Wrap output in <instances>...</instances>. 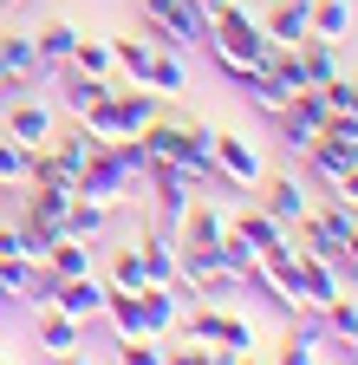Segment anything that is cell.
Masks as SVG:
<instances>
[{
  "instance_id": "obj_1",
  "label": "cell",
  "mask_w": 358,
  "mask_h": 365,
  "mask_svg": "<svg viewBox=\"0 0 358 365\" xmlns=\"http://www.w3.org/2000/svg\"><path fill=\"white\" fill-rule=\"evenodd\" d=\"M202 46L215 53V66L228 72V78H248V72H260V59H267V46H274V39L260 33V20H254L248 7H235V0H228V7L215 14V26H209Z\"/></svg>"
},
{
  "instance_id": "obj_2",
  "label": "cell",
  "mask_w": 358,
  "mask_h": 365,
  "mask_svg": "<svg viewBox=\"0 0 358 365\" xmlns=\"http://www.w3.org/2000/svg\"><path fill=\"white\" fill-rule=\"evenodd\" d=\"M137 20H144V33L157 46H176V53H183V46H202L209 26H215L196 0H137Z\"/></svg>"
},
{
  "instance_id": "obj_3",
  "label": "cell",
  "mask_w": 358,
  "mask_h": 365,
  "mask_svg": "<svg viewBox=\"0 0 358 365\" xmlns=\"http://www.w3.org/2000/svg\"><path fill=\"white\" fill-rule=\"evenodd\" d=\"M215 176L228 182V190H254V182L267 176L260 144H254V137H241V130H215Z\"/></svg>"
},
{
  "instance_id": "obj_4",
  "label": "cell",
  "mask_w": 358,
  "mask_h": 365,
  "mask_svg": "<svg viewBox=\"0 0 358 365\" xmlns=\"http://www.w3.org/2000/svg\"><path fill=\"white\" fill-rule=\"evenodd\" d=\"M280 359H287V365H312V359H332V333H326V313H320V307H300V313H287V333H280Z\"/></svg>"
},
{
  "instance_id": "obj_5",
  "label": "cell",
  "mask_w": 358,
  "mask_h": 365,
  "mask_svg": "<svg viewBox=\"0 0 358 365\" xmlns=\"http://www.w3.org/2000/svg\"><path fill=\"white\" fill-rule=\"evenodd\" d=\"M137 182H144L137 170H124V163H117L111 150H98L92 163L78 170V196H98V202H117V209H124V202H130V190H137Z\"/></svg>"
},
{
  "instance_id": "obj_6",
  "label": "cell",
  "mask_w": 358,
  "mask_h": 365,
  "mask_svg": "<svg viewBox=\"0 0 358 365\" xmlns=\"http://www.w3.org/2000/svg\"><path fill=\"white\" fill-rule=\"evenodd\" d=\"M137 255H144V274L157 287H176L183 281V235H176V228H157L150 222V235L137 242Z\"/></svg>"
},
{
  "instance_id": "obj_7",
  "label": "cell",
  "mask_w": 358,
  "mask_h": 365,
  "mask_svg": "<svg viewBox=\"0 0 358 365\" xmlns=\"http://www.w3.org/2000/svg\"><path fill=\"white\" fill-rule=\"evenodd\" d=\"M53 307L72 313L78 327H92V319H105V281H98V274H72V281L53 287Z\"/></svg>"
},
{
  "instance_id": "obj_8",
  "label": "cell",
  "mask_w": 358,
  "mask_h": 365,
  "mask_svg": "<svg viewBox=\"0 0 358 365\" xmlns=\"http://www.w3.org/2000/svg\"><path fill=\"white\" fill-rule=\"evenodd\" d=\"M254 190L267 196L260 209L274 215V222H287V228H300V222H306V209H312V196H306V182H300V176H260Z\"/></svg>"
},
{
  "instance_id": "obj_9",
  "label": "cell",
  "mask_w": 358,
  "mask_h": 365,
  "mask_svg": "<svg viewBox=\"0 0 358 365\" xmlns=\"http://www.w3.org/2000/svg\"><path fill=\"white\" fill-rule=\"evenodd\" d=\"M33 346L39 352H78L85 346V327L72 313H59L53 300H39V313H33Z\"/></svg>"
},
{
  "instance_id": "obj_10",
  "label": "cell",
  "mask_w": 358,
  "mask_h": 365,
  "mask_svg": "<svg viewBox=\"0 0 358 365\" xmlns=\"http://www.w3.org/2000/svg\"><path fill=\"white\" fill-rule=\"evenodd\" d=\"M306 170H312V176H320L326 190H332V182H339L345 170H358V137H312Z\"/></svg>"
},
{
  "instance_id": "obj_11",
  "label": "cell",
  "mask_w": 358,
  "mask_h": 365,
  "mask_svg": "<svg viewBox=\"0 0 358 365\" xmlns=\"http://www.w3.org/2000/svg\"><path fill=\"white\" fill-rule=\"evenodd\" d=\"M0 66H7L14 91H33L39 78H46V66H39V46H33V33H0Z\"/></svg>"
},
{
  "instance_id": "obj_12",
  "label": "cell",
  "mask_w": 358,
  "mask_h": 365,
  "mask_svg": "<svg viewBox=\"0 0 358 365\" xmlns=\"http://www.w3.org/2000/svg\"><path fill=\"white\" fill-rule=\"evenodd\" d=\"M117 228V202H98V196H72V215H65V235H78V242H105Z\"/></svg>"
},
{
  "instance_id": "obj_13",
  "label": "cell",
  "mask_w": 358,
  "mask_h": 365,
  "mask_svg": "<svg viewBox=\"0 0 358 365\" xmlns=\"http://www.w3.org/2000/svg\"><path fill=\"white\" fill-rule=\"evenodd\" d=\"M53 111L39 105V98H20V105H7V137L14 144H26V150H39V144H53Z\"/></svg>"
},
{
  "instance_id": "obj_14",
  "label": "cell",
  "mask_w": 358,
  "mask_h": 365,
  "mask_svg": "<svg viewBox=\"0 0 358 365\" xmlns=\"http://www.w3.org/2000/svg\"><path fill=\"white\" fill-rule=\"evenodd\" d=\"M228 228H235V215H221V209H215L209 196H196L176 235H183V242H196V248H221V235H228Z\"/></svg>"
},
{
  "instance_id": "obj_15",
  "label": "cell",
  "mask_w": 358,
  "mask_h": 365,
  "mask_svg": "<svg viewBox=\"0 0 358 365\" xmlns=\"http://www.w3.org/2000/svg\"><path fill=\"white\" fill-rule=\"evenodd\" d=\"M72 196H78V190H46V182H33V196H26V222H33V228H46V235L59 242V235H65V215H72Z\"/></svg>"
},
{
  "instance_id": "obj_16",
  "label": "cell",
  "mask_w": 358,
  "mask_h": 365,
  "mask_svg": "<svg viewBox=\"0 0 358 365\" xmlns=\"http://www.w3.org/2000/svg\"><path fill=\"white\" fill-rule=\"evenodd\" d=\"M306 26H312V0H274L267 20H260V33L274 39V46H300Z\"/></svg>"
},
{
  "instance_id": "obj_17",
  "label": "cell",
  "mask_w": 358,
  "mask_h": 365,
  "mask_svg": "<svg viewBox=\"0 0 358 365\" xmlns=\"http://www.w3.org/2000/svg\"><path fill=\"white\" fill-rule=\"evenodd\" d=\"M137 300H144V333H150V339H169L176 319H183V294L150 281V287H137Z\"/></svg>"
},
{
  "instance_id": "obj_18",
  "label": "cell",
  "mask_w": 358,
  "mask_h": 365,
  "mask_svg": "<svg viewBox=\"0 0 358 365\" xmlns=\"http://www.w3.org/2000/svg\"><path fill=\"white\" fill-rule=\"evenodd\" d=\"M111 105H117V124L137 137V130L163 111V91H150V85H111Z\"/></svg>"
},
{
  "instance_id": "obj_19",
  "label": "cell",
  "mask_w": 358,
  "mask_h": 365,
  "mask_svg": "<svg viewBox=\"0 0 358 365\" xmlns=\"http://www.w3.org/2000/svg\"><path fill=\"white\" fill-rule=\"evenodd\" d=\"M33 46H39V66H46V78H53V72H65L72 53H78V26H72V20H46V26L33 33Z\"/></svg>"
},
{
  "instance_id": "obj_20",
  "label": "cell",
  "mask_w": 358,
  "mask_h": 365,
  "mask_svg": "<svg viewBox=\"0 0 358 365\" xmlns=\"http://www.w3.org/2000/svg\"><path fill=\"white\" fill-rule=\"evenodd\" d=\"M157 53H163V46L144 33H130V39H111V59H117V72H124V85H150V66H157Z\"/></svg>"
},
{
  "instance_id": "obj_21",
  "label": "cell",
  "mask_w": 358,
  "mask_h": 365,
  "mask_svg": "<svg viewBox=\"0 0 358 365\" xmlns=\"http://www.w3.org/2000/svg\"><path fill=\"white\" fill-rule=\"evenodd\" d=\"M293 53H300V66H306L312 85H332V78H339V39H312V33H306Z\"/></svg>"
},
{
  "instance_id": "obj_22",
  "label": "cell",
  "mask_w": 358,
  "mask_h": 365,
  "mask_svg": "<svg viewBox=\"0 0 358 365\" xmlns=\"http://www.w3.org/2000/svg\"><path fill=\"white\" fill-rule=\"evenodd\" d=\"M105 319H111V333H117V339H144V300H137V294L105 287Z\"/></svg>"
},
{
  "instance_id": "obj_23",
  "label": "cell",
  "mask_w": 358,
  "mask_h": 365,
  "mask_svg": "<svg viewBox=\"0 0 358 365\" xmlns=\"http://www.w3.org/2000/svg\"><path fill=\"white\" fill-rule=\"evenodd\" d=\"M235 235H241L248 248H274V242H287V235H293V228H287V222H274L267 209H241V215H235Z\"/></svg>"
},
{
  "instance_id": "obj_24",
  "label": "cell",
  "mask_w": 358,
  "mask_h": 365,
  "mask_svg": "<svg viewBox=\"0 0 358 365\" xmlns=\"http://www.w3.org/2000/svg\"><path fill=\"white\" fill-rule=\"evenodd\" d=\"M59 78H65V111H72V118H78V111H92L105 91L117 85V78H92V72H78V66H65Z\"/></svg>"
},
{
  "instance_id": "obj_25",
  "label": "cell",
  "mask_w": 358,
  "mask_h": 365,
  "mask_svg": "<svg viewBox=\"0 0 358 365\" xmlns=\"http://www.w3.org/2000/svg\"><path fill=\"white\" fill-rule=\"evenodd\" d=\"M105 287H117V294H137V287H150V274H144V255H137V242L111 255V274H105Z\"/></svg>"
},
{
  "instance_id": "obj_26",
  "label": "cell",
  "mask_w": 358,
  "mask_h": 365,
  "mask_svg": "<svg viewBox=\"0 0 358 365\" xmlns=\"http://www.w3.org/2000/svg\"><path fill=\"white\" fill-rule=\"evenodd\" d=\"M235 85L248 91V105H254L260 118H280V111H287V98H293V91H280L267 72H248V78H235Z\"/></svg>"
},
{
  "instance_id": "obj_27",
  "label": "cell",
  "mask_w": 358,
  "mask_h": 365,
  "mask_svg": "<svg viewBox=\"0 0 358 365\" xmlns=\"http://www.w3.org/2000/svg\"><path fill=\"white\" fill-rule=\"evenodd\" d=\"M53 150H59V157H65L72 170H85V163H92V157H98L105 144H98V137L85 130V124H65V130H53Z\"/></svg>"
},
{
  "instance_id": "obj_28",
  "label": "cell",
  "mask_w": 358,
  "mask_h": 365,
  "mask_svg": "<svg viewBox=\"0 0 358 365\" xmlns=\"http://www.w3.org/2000/svg\"><path fill=\"white\" fill-rule=\"evenodd\" d=\"M312 39H345L352 33V0H312Z\"/></svg>"
},
{
  "instance_id": "obj_29",
  "label": "cell",
  "mask_w": 358,
  "mask_h": 365,
  "mask_svg": "<svg viewBox=\"0 0 358 365\" xmlns=\"http://www.w3.org/2000/svg\"><path fill=\"white\" fill-rule=\"evenodd\" d=\"M150 91H163V98L189 91V66H183V53H176V46H163V53H157V66H150Z\"/></svg>"
},
{
  "instance_id": "obj_30",
  "label": "cell",
  "mask_w": 358,
  "mask_h": 365,
  "mask_svg": "<svg viewBox=\"0 0 358 365\" xmlns=\"http://www.w3.org/2000/svg\"><path fill=\"white\" fill-rule=\"evenodd\" d=\"M78 72H92V78H117V59H111V39H85L78 33V53H72Z\"/></svg>"
},
{
  "instance_id": "obj_31",
  "label": "cell",
  "mask_w": 358,
  "mask_h": 365,
  "mask_svg": "<svg viewBox=\"0 0 358 365\" xmlns=\"http://www.w3.org/2000/svg\"><path fill=\"white\" fill-rule=\"evenodd\" d=\"M0 287H7V300H26V287H33V261H26L20 248H0Z\"/></svg>"
},
{
  "instance_id": "obj_32",
  "label": "cell",
  "mask_w": 358,
  "mask_h": 365,
  "mask_svg": "<svg viewBox=\"0 0 358 365\" xmlns=\"http://www.w3.org/2000/svg\"><path fill=\"white\" fill-rule=\"evenodd\" d=\"M26 144H14V137H0V182H7V190H26Z\"/></svg>"
},
{
  "instance_id": "obj_33",
  "label": "cell",
  "mask_w": 358,
  "mask_h": 365,
  "mask_svg": "<svg viewBox=\"0 0 358 365\" xmlns=\"http://www.w3.org/2000/svg\"><path fill=\"white\" fill-rule=\"evenodd\" d=\"M221 261H228V274H235V281H248V274H254V261H260V248H248L235 228H228V235H221Z\"/></svg>"
},
{
  "instance_id": "obj_34",
  "label": "cell",
  "mask_w": 358,
  "mask_h": 365,
  "mask_svg": "<svg viewBox=\"0 0 358 365\" xmlns=\"http://www.w3.org/2000/svg\"><path fill=\"white\" fill-rule=\"evenodd\" d=\"M274 124H280V144H287L293 157H306V150H312V137H320V130H306V124H300V118H287V111H280Z\"/></svg>"
},
{
  "instance_id": "obj_35",
  "label": "cell",
  "mask_w": 358,
  "mask_h": 365,
  "mask_svg": "<svg viewBox=\"0 0 358 365\" xmlns=\"http://www.w3.org/2000/svg\"><path fill=\"white\" fill-rule=\"evenodd\" d=\"M332 196H339V202H352V209H358V170H345V176H339V182H332Z\"/></svg>"
},
{
  "instance_id": "obj_36",
  "label": "cell",
  "mask_w": 358,
  "mask_h": 365,
  "mask_svg": "<svg viewBox=\"0 0 358 365\" xmlns=\"http://www.w3.org/2000/svg\"><path fill=\"white\" fill-rule=\"evenodd\" d=\"M14 98V78H7V66H0V105H7Z\"/></svg>"
},
{
  "instance_id": "obj_37",
  "label": "cell",
  "mask_w": 358,
  "mask_h": 365,
  "mask_svg": "<svg viewBox=\"0 0 358 365\" xmlns=\"http://www.w3.org/2000/svg\"><path fill=\"white\" fill-rule=\"evenodd\" d=\"M196 7H202V14H209V20H215V14H221V7H228V0H196Z\"/></svg>"
},
{
  "instance_id": "obj_38",
  "label": "cell",
  "mask_w": 358,
  "mask_h": 365,
  "mask_svg": "<svg viewBox=\"0 0 358 365\" xmlns=\"http://www.w3.org/2000/svg\"><path fill=\"white\" fill-rule=\"evenodd\" d=\"M7 196H14V190H7V182H0V202H7Z\"/></svg>"
},
{
  "instance_id": "obj_39",
  "label": "cell",
  "mask_w": 358,
  "mask_h": 365,
  "mask_svg": "<svg viewBox=\"0 0 358 365\" xmlns=\"http://www.w3.org/2000/svg\"><path fill=\"white\" fill-rule=\"evenodd\" d=\"M7 7H26V0H7Z\"/></svg>"
},
{
  "instance_id": "obj_40",
  "label": "cell",
  "mask_w": 358,
  "mask_h": 365,
  "mask_svg": "<svg viewBox=\"0 0 358 365\" xmlns=\"http://www.w3.org/2000/svg\"><path fill=\"white\" fill-rule=\"evenodd\" d=\"M0 307H7V287H0Z\"/></svg>"
},
{
  "instance_id": "obj_41",
  "label": "cell",
  "mask_w": 358,
  "mask_h": 365,
  "mask_svg": "<svg viewBox=\"0 0 358 365\" xmlns=\"http://www.w3.org/2000/svg\"><path fill=\"white\" fill-rule=\"evenodd\" d=\"M352 85H358V78H352Z\"/></svg>"
}]
</instances>
